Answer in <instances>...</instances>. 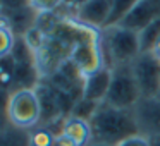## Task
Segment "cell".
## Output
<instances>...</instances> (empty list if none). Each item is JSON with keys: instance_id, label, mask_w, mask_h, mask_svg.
<instances>
[{"instance_id": "cell-1", "label": "cell", "mask_w": 160, "mask_h": 146, "mask_svg": "<svg viewBox=\"0 0 160 146\" xmlns=\"http://www.w3.org/2000/svg\"><path fill=\"white\" fill-rule=\"evenodd\" d=\"M93 141L117 146L129 136L139 134V125L136 120L134 110L117 108L108 103H100L98 110L90 120Z\"/></svg>"}, {"instance_id": "cell-2", "label": "cell", "mask_w": 160, "mask_h": 146, "mask_svg": "<svg viewBox=\"0 0 160 146\" xmlns=\"http://www.w3.org/2000/svg\"><path fill=\"white\" fill-rule=\"evenodd\" d=\"M102 50L105 66L114 69L119 66H131L141 53L139 36L122 26H110L102 29Z\"/></svg>"}, {"instance_id": "cell-3", "label": "cell", "mask_w": 160, "mask_h": 146, "mask_svg": "<svg viewBox=\"0 0 160 146\" xmlns=\"http://www.w3.org/2000/svg\"><path fill=\"white\" fill-rule=\"evenodd\" d=\"M7 115L11 125L22 131H33L42 124V107L35 88L14 90L9 95Z\"/></svg>"}, {"instance_id": "cell-4", "label": "cell", "mask_w": 160, "mask_h": 146, "mask_svg": "<svg viewBox=\"0 0 160 146\" xmlns=\"http://www.w3.org/2000/svg\"><path fill=\"white\" fill-rule=\"evenodd\" d=\"M141 100V91L138 88L136 77L132 74L131 66H119L112 69V81L108 88L105 103L117 108L134 110V107Z\"/></svg>"}, {"instance_id": "cell-5", "label": "cell", "mask_w": 160, "mask_h": 146, "mask_svg": "<svg viewBox=\"0 0 160 146\" xmlns=\"http://www.w3.org/2000/svg\"><path fill=\"white\" fill-rule=\"evenodd\" d=\"M141 98H155L160 95V62L150 52L139 53L131 64Z\"/></svg>"}, {"instance_id": "cell-6", "label": "cell", "mask_w": 160, "mask_h": 146, "mask_svg": "<svg viewBox=\"0 0 160 146\" xmlns=\"http://www.w3.org/2000/svg\"><path fill=\"white\" fill-rule=\"evenodd\" d=\"M157 19H160V0H138L119 26L139 33Z\"/></svg>"}, {"instance_id": "cell-7", "label": "cell", "mask_w": 160, "mask_h": 146, "mask_svg": "<svg viewBox=\"0 0 160 146\" xmlns=\"http://www.w3.org/2000/svg\"><path fill=\"white\" fill-rule=\"evenodd\" d=\"M112 7H114V0H91L81 9H78L74 17L83 24L102 31L110 22Z\"/></svg>"}, {"instance_id": "cell-8", "label": "cell", "mask_w": 160, "mask_h": 146, "mask_svg": "<svg viewBox=\"0 0 160 146\" xmlns=\"http://www.w3.org/2000/svg\"><path fill=\"white\" fill-rule=\"evenodd\" d=\"M139 131L145 136H160V96L141 98L134 107Z\"/></svg>"}, {"instance_id": "cell-9", "label": "cell", "mask_w": 160, "mask_h": 146, "mask_svg": "<svg viewBox=\"0 0 160 146\" xmlns=\"http://www.w3.org/2000/svg\"><path fill=\"white\" fill-rule=\"evenodd\" d=\"M110 81H112V69L107 66L84 76L83 98L97 101V103H103L105 98H107L108 88H110Z\"/></svg>"}, {"instance_id": "cell-10", "label": "cell", "mask_w": 160, "mask_h": 146, "mask_svg": "<svg viewBox=\"0 0 160 146\" xmlns=\"http://www.w3.org/2000/svg\"><path fill=\"white\" fill-rule=\"evenodd\" d=\"M60 132L66 134L67 138H71L78 146H88L91 141H93L90 122L84 120V119L74 117V115H69V117L64 119Z\"/></svg>"}, {"instance_id": "cell-11", "label": "cell", "mask_w": 160, "mask_h": 146, "mask_svg": "<svg viewBox=\"0 0 160 146\" xmlns=\"http://www.w3.org/2000/svg\"><path fill=\"white\" fill-rule=\"evenodd\" d=\"M0 146H29V131L11 125L0 132Z\"/></svg>"}, {"instance_id": "cell-12", "label": "cell", "mask_w": 160, "mask_h": 146, "mask_svg": "<svg viewBox=\"0 0 160 146\" xmlns=\"http://www.w3.org/2000/svg\"><path fill=\"white\" fill-rule=\"evenodd\" d=\"M138 36H139L141 53L150 52V50L153 48V45H155V43L158 41V38H160V19L153 21L152 24H148L145 29H141V31L138 33Z\"/></svg>"}, {"instance_id": "cell-13", "label": "cell", "mask_w": 160, "mask_h": 146, "mask_svg": "<svg viewBox=\"0 0 160 146\" xmlns=\"http://www.w3.org/2000/svg\"><path fill=\"white\" fill-rule=\"evenodd\" d=\"M55 136L48 125H38L29 131V146H53Z\"/></svg>"}, {"instance_id": "cell-14", "label": "cell", "mask_w": 160, "mask_h": 146, "mask_svg": "<svg viewBox=\"0 0 160 146\" xmlns=\"http://www.w3.org/2000/svg\"><path fill=\"white\" fill-rule=\"evenodd\" d=\"M98 107H100V103H97V101H91V100H86V98L81 96L79 100L74 103L72 110H71V115H74V117H79V119H84V120L90 122L91 117L95 115V112L98 110Z\"/></svg>"}, {"instance_id": "cell-15", "label": "cell", "mask_w": 160, "mask_h": 146, "mask_svg": "<svg viewBox=\"0 0 160 146\" xmlns=\"http://www.w3.org/2000/svg\"><path fill=\"white\" fill-rule=\"evenodd\" d=\"M138 0H114V7H112V16H110V22H108L107 28L115 26L129 14L132 7L136 5Z\"/></svg>"}, {"instance_id": "cell-16", "label": "cell", "mask_w": 160, "mask_h": 146, "mask_svg": "<svg viewBox=\"0 0 160 146\" xmlns=\"http://www.w3.org/2000/svg\"><path fill=\"white\" fill-rule=\"evenodd\" d=\"M28 5L36 16L53 14L59 7L64 5V0H28Z\"/></svg>"}, {"instance_id": "cell-17", "label": "cell", "mask_w": 160, "mask_h": 146, "mask_svg": "<svg viewBox=\"0 0 160 146\" xmlns=\"http://www.w3.org/2000/svg\"><path fill=\"white\" fill-rule=\"evenodd\" d=\"M16 40H18V36H16V33L12 31L9 26L0 28V60L5 59V57H9L12 53L14 45H16Z\"/></svg>"}, {"instance_id": "cell-18", "label": "cell", "mask_w": 160, "mask_h": 146, "mask_svg": "<svg viewBox=\"0 0 160 146\" xmlns=\"http://www.w3.org/2000/svg\"><path fill=\"white\" fill-rule=\"evenodd\" d=\"M9 91L5 88H0V132L5 131L7 127H11L7 115V107H9Z\"/></svg>"}, {"instance_id": "cell-19", "label": "cell", "mask_w": 160, "mask_h": 146, "mask_svg": "<svg viewBox=\"0 0 160 146\" xmlns=\"http://www.w3.org/2000/svg\"><path fill=\"white\" fill-rule=\"evenodd\" d=\"M117 146H152L150 144V138L145 134H134V136H129L126 138L124 141H121Z\"/></svg>"}, {"instance_id": "cell-20", "label": "cell", "mask_w": 160, "mask_h": 146, "mask_svg": "<svg viewBox=\"0 0 160 146\" xmlns=\"http://www.w3.org/2000/svg\"><path fill=\"white\" fill-rule=\"evenodd\" d=\"M88 2H91V0H64V5H67V7L78 11V9H81L83 5H86Z\"/></svg>"}, {"instance_id": "cell-21", "label": "cell", "mask_w": 160, "mask_h": 146, "mask_svg": "<svg viewBox=\"0 0 160 146\" xmlns=\"http://www.w3.org/2000/svg\"><path fill=\"white\" fill-rule=\"evenodd\" d=\"M150 53H152V55H153V57H155V59L160 62V38H158V41H157L155 45H153V48L150 50Z\"/></svg>"}, {"instance_id": "cell-22", "label": "cell", "mask_w": 160, "mask_h": 146, "mask_svg": "<svg viewBox=\"0 0 160 146\" xmlns=\"http://www.w3.org/2000/svg\"><path fill=\"white\" fill-rule=\"evenodd\" d=\"M5 26H9V22H7V17H5V14L2 11H0V28H5ZM11 28V26H9Z\"/></svg>"}, {"instance_id": "cell-23", "label": "cell", "mask_w": 160, "mask_h": 146, "mask_svg": "<svg viewBox=\"0 0 160 146\" xmlns=\"http://www.w3.org/2000/svg\"><path fill=\"white\" fill-rule=\"evenodd\" d=\"M150 144L152 146H160V136H150Z\"/></svg>"}, {"instance_id": "cell-24", "label": "cell", "mask_w": 160, "mask_h": 146, "mask_svg": "<svg viewBox=\"0 0 160 146\" xmlns=\"http://www.w3.org/2000/svg\"><path fill=\"white\" fill-rule=\"evenodd\" d=\"M88 146H110V144H105V143H98V141H91Z\"/></svg>"}, {"instance_id": "cell-25", "label": "cell", "mask_w": 160, "mask_h": 146, "mask_svg": "<svg viewBox=\"0 0 160 146\" xmlns=\"http://www.w3.org/2000/svg\"><path fill=\"white\" fill-rule=\"evenodd\" d=\"M0 88H2V86H0Z\"/></svg>"}, {"instance_id": "cell-26", "label": "cell", "mask_w": 160, "mask_h": 146, "mask_svg": "<svg viewBox=\"0 0 160 146\" xmlns=\"http://www.w3.org/2000/svg\"><path fill=\"white\" fill-rule=\"evenodd\" d=\"M158 96H160V95H158Z\"/></svg>"}]
</instances>
